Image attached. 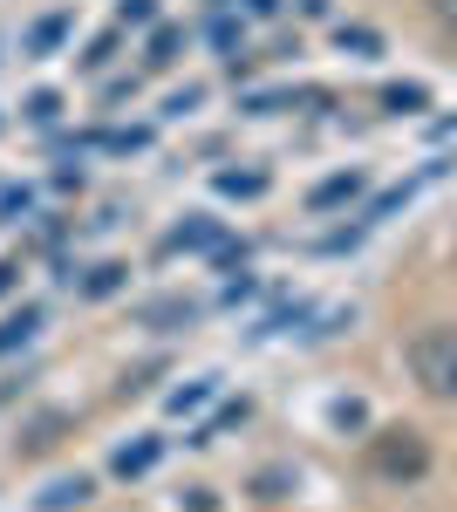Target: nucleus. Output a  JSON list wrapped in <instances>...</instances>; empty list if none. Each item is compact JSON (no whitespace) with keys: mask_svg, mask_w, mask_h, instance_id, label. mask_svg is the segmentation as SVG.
<instances>
[{"mask_svg":"<svg viewBox=\"0 0 457 512\" xmlns=\"http://www.w3.org/2000/svg\"><path fill=\"white\" fill-rule=\"evenodd\" d=\"M403 362H410V376L423 383V396L457 403V328H423V335H410Z\"/></svg>","mask_w":457,"mask_h":512,"instance_id":"nucleus-1","label":"nucleus"},{"mask_svg":"<svg viewBox=\"0 0 457 512\" xmlns=\"http://www.w3.org/2000/svg\"><path fill=\"white\" fill-rule=\"evenodd\" d=\"M369 465H376L382 478H423L430 472V444H423L417 431H382L376 451H369Z\"/></svg>","mask_w":457,"mask_h":512,"instance_id":"nucleus-2","label":"nucleus"},{"mask_svg":"<svg viewBox=\"0 0 457 512\" xmlns=\"http://www.w3.org/2000/svg\"><path fill=\"white\" fill-rule=\"evenodd\" d=\"M89 499V478H55L48 492H41V512H69V506H82Z\"/></svg>","mask_w":457,"mask_h":512,"instance_id":"nucleus-3","label":"nucleus"},{"mask_svg":"<svg viewBox=\"0 0 457 512\" xmlns=\"http://www.w3.org/2000/svg\"><path fill=\"white\" fill-rule=\"evenodd\" d=\"M157 465V444L151 437H144V444H123V451H116V478H137V472H151Z\"/></svg>","mask_w":457,"mask_h":512,"instance_id":"nucleus-4","label":"nucleus"},{"mask_svg":"<svg viewBox=\"0 0 457 512\" xmlns=\"http://www.w3.org/2000/svg\"><path fill=\"white\" fill-rule=\"evenodd\" d=\"M69 35V14H48V21H35V35H28V55H48L55 41Z\"/></svg>","mask_w":457,"mask_h":512,"instance_id":"nucleus-5","label":"nucleus"},{"mask_svg":"<svg viewBox=\"0 0 457 512\" xmlns=\"http://www.w3.org/2000/svg\"><path fill=\"white\" fill-rule=\"evenodd\" d=\"M355 192H362V178L348 171V178H328V185L314 192V205H342V198H355Z\"/></svg>","mask_w":457,"mask_h":512,"instance_id":"nucleus-6","label":"nucleus"},{"mask_svg":"<svg viewBox=\"0 0 457 512\" xmlns=\"http://www.w3.org/2000/svg\"><path fill=\"white\" fill-rule=\"evenodd\" d=\"M62 424H69V417H41L35 431L21 437V451H48V444H55V431H62Z\"/></svg>","mask_w":457,"mask_h":512,"instance_id":"nucleus-7","label":"nucleus"},{"mask_svg":"<svg viewBox=\"0 0 457 512\" xmlns=\"http://www.w3.org/2000/svg\"><path fill=\"white\" fill-rule=\"evenodd\" d=\"M28 328H35V308H28V315H14L7 328H0V355L14 349V342H28Z\"/></svg>","mask_w":457,"mask_h":512,"instance_id":"nucleus-8","label":"nucleus"},{"mask_svg":"<svg viewBox=\"0 0 457 512\" xmlns=\"http://www.w3.org/2000/svg\"><path fill=\"white\" fill-rule=\"evenodd\" d=\"M171 55H178V35H171V28H157V35H151V69H164Z\"/></svg>","mask_w":457,"mask_h":512,"instance_id":"nucleus-9","label":"nucleus"},{"mask_svg":"<svg viewBox=\"0 0 457 512\" xmlns=\"http://www.w3.org/2000/svg\"><path fill=\"white\" fill-rule=\"evenodd\" d=\"M423 7H430L437 28H451V35H457V0H423Z\"/></svg>","mask_w":457,"mask_h":512,"instance_id":"nucleus-10","label":"nucleus"},{"mask_svg":"<svg viewBox=\"0 0 457 512\" xmlns=\"http://www.w3.org/2000/svg\"><path fill=\"white\" fill-rule=\"evenodd\" d=\"M205 396H212V383H191V390L171 396V410H191V403H205Z\"/></svg>","mask_w":457,"mask_h":512,"instance_id":"nucleus-11","label":"nucleus"},{"mask_svg":"<svg viewBox=\"0 0 457 512\" xmlns=\"http://www.w3.org/2000/svg\"><path fill=\"white\" fill-rule=\"evenodd\" d=\"M260 185H267V178H239V171H226V178H219V192H260Z\"/></svg>","mask_w":457,"mask_h":512,"instance_id":"nucleus-12","label":"nucleus"},{"mask_svg":"<svg viewBox=\"0 0 457 512\" xmlns=\"http://www.w3.org/2000/svg\"><path fill=\"white\" fill-rule=\"evenodd\" d=\"M116 280H123V267H96V280H89V294H110Z\"/></svg>","mask_w":457,"mask_h":512,"instance_id":"nucleus-13","label":"nucleus"},{"mask_svg":"<svg viewBox=\"0 0 457 512\" xmlns=\"http://www.w3.org/2000/svg\"><path fill=\"white\" fill-rule=\"evenodd\" d=\"M151 14H157L151 0H123V21H151Z\"/></svg>","mask_w":457,"mask_h":512,"instance_id":"nucleus-14","label":"nucleus"}]
</instances>
